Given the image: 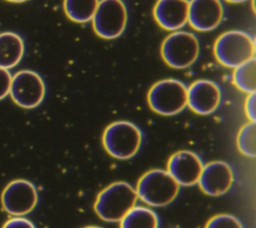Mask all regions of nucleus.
Listing matches in <instances>:
<instances>
[{
    "mask_svg": "<svg viewBox=\"0 0 256 228\" xmlns=\"http://www.w3.org/2000/svg\"><path fill=\"white\" fill-rule=\"evenodd\" d=\"M137 198L136 190L130 184L115 182L98 194L94 209L101 219L118 222L135 207Z\"/></svg>",
    "mask_w": 256,
    "mask_h": 228,
    "instance_id": "nucleus-1",
    "label": "nucleus"
},
{
    "mask_svg": "<svg viewBox=\"0 0 256 228\" xmlns=\"http://www.w3.org/2000/svg\"><path fill=\"white\" fill-rule=\"evenodd\" d=\"M179 184L168 171L153 169L146 172L138 181L137 196L151 206H166L177 196Z\"/></svg>",
    "mask_w": 256,
    "mask_h": 228,
    "instance_id": "nucleus-2",
    "label": "nucleus"
},
{
    "mask_svg": "<svg viewBox=\"0 0 256 228\" xmlns=\"http://www.w3.org/2000/svg\"><path fill=\"white\" fill-rule=\"evenodd\" d=\"M214 54L222 65L236 68L255 57V41L244 31H227L216 40Z\"/></svg>",
    "mask_w": 256,
    "mask_h": 228,
    "instance_id": "nucleus-3",
    "label": "nucleus"
},
{
    "mask_svg": "<svg viewBox=\"0 0 256 228\" xmlns=\"http://www.w3.org/2000/svg\"><path fill=\"white\" fill-rule=\"evenodd\" d=\"M142 133L133 123L117 121L110 124L103 134V145L106 151L117 159H129L139 150Z\"/></svg>",
    "mask_w": 256,
    "mask_h": 228,
    "instance_id": "nucleus-4",
    "label": "nucleus"
},
{
    "mask_svg": "<svg viewBox=\"0 0 256 228\" xmlns=\"http://www.w3.org/2000/svg\"><path fill=\"white\" fill-rule=\"evenodd\" d=\"M148 103L151 109L158 114L175 115L187 105V87L176 79L161 80L149 90Z\"/></svg>",
    "mask_w": 256,
    "mask_h": 228,
    "instance_id": "nucleus-5",
    "label": "nucleus"
},
{
    "mask_svg": "<svg viewBox=\"0 0 256 228\" xmlns=\"http://www.w3.org/2000/svg\"><path fill=\"white\" fill-rule=\"evenodd\" d=\"M199 42L194 34L175 31L168 35L161 45L163 60L171 67L184 69L191 66L198 58Z\"/></svg>",
    "mask_w": 256,
    "mask_h": 228,
    "instance_id": "nucleus-6",
    "label": "nucleus"
},
{
    "mask_svg": "<svg viewBox=\"0 0 256 228\" xmlns=\"http://www.w3.org/2000/svg\"><path fill=\"white\" fill-rule=\"evenodd\" d=\"M127 19V9L122 0H101L92 18L93 28L101 38L115 39L125 30Z\"/></svg>",
    "mask_w": 256,
    "mask_h": 228,
    "instance_id": "nucleus-7",
    "label": "nucleus"
},
{
    "mask_svg": "<svg viewBox=\"0 0 256 228\" xmlns=\"http://www.w3.org/2000/svg\"><path fill=\"white\" fill-rule=\"evenodd\" d=\"M9 94L18 106L32 109L43 101L45 84L41 76L35 71L21 70L12 76Z\"/></svg>",
    "mask_w": 256,
    "mask_h": 228,
    "instance_id": "nucleus-8",
    "label": "nucleus"
},
{
    "mask_svg": "<svg viewBox=\"0 0 256 228\" xmlns=\"http://www.w3.org/2000/svg\"><path fill=\"white\" fill-rule=\"evenodd\" d=\"M37 202L36 187L24 179H17L8 183L1 195L3 209L13 216H23L30 213Z\"/></svg>",
    "mask_w": 256,
    "mask_h": 228,
    "instance_id": "nucleus-9",
    "label": "nucleus"
},
{
    "mask_svg": "<svg viewBox=\"0 0 256 228\" xmlns=\"http://www.w3.org/2000/svg\"><path fill=\"white\" fill-rule=\"evenodd\" d=\"M221 101V91L216 83L206 79L195 81L187 89V105L197 114L214 112Z\"/></svg>",
    "mask_w": 256,
    "mask_h": 228,
    "instance_id": "nucleus-10",
    "label": "nucleus"
},
{
    "mask_svg": "<svg viewBox=\"0 0 256 228\" xmlns=\"http://www.w3.org/2000/svg\"><path fill=\"white\" fill-rule=\"evenodd\" d=\"M198 183L201 190L207 195L220 196L232 186V169L223 161L210 162L203 166Z\"/></svg>",
    "mask_w": 256,
    "mask_h": 228,
    "instance_id": "nucleus-11",
    "label": "nucleus"
},
{
    "mask_svg": "<svg viewBox=\"0 0 256 228\" xmlns=\"http://www.w3.org/2000/svg\"><path fill=\"white\" fill-rule=\"evenodd\" d=\"M202 168L200 157L188 150L176 152L168 161V172L179 185L191 186L197 183Z\"/></svg>",
    "mask_w": 256,
    "mask_h": 228,
    "instance_id": "nucleus-12",
    "label": "nucleus"
},
{
    "mask_svg": "<svg viewBox=\"0 0 256 228\" xmlns=\"http://www.w3.org/2000/svg\"><path fill=\"white\" fill-rule=\"evenodd\" d=\"M223 6L220 0H191L188 21L198 31H211L223 19Z\"/></svg>",
    "mask_w": 256,
    "mask_h": 228,
    "instance_id": "nucleus-13",
    "label": "nucleus"
},
{
    "mask_svg": "<svg viewBox=\"0 0 256 228\" xmlns=\"http://www.w3.org/2000/svg\"><path fill=\"white\" fill-rule=\"evenodd\" d=\"M188 0H158L153 9L157 23L168 31H176L188 22Z\"/></svg>",
    "mask_w": 256,
    "mask_h": 228,
    "instance_id": "nucleus-14",
    "label": "nucleus"
},
{
    "mask_svg": "<svg viewBox=\"0 0 256 228\" xmlns=\"http://www.w3.org/2000/svg\"><path fill=\"white\" fill-rule=\"evenodd\" d=\"M24 55L23 39L14 32L0 33V67L11 69L15 67Z\"/></svg>",
    "mask_w": 256,
    "mask_h": 228,
    "instance_id": "nucleus-15",
    "label": "nucleus"
},
{
    "mask_svg": "<svg viewBox=\"0 0 256 228\" xmlns=\"http://www.w3.org/2000/svg\"><path fill=\"white\" fill-rule=\"evenodd\" d=\"M159 219L146 207H133L120 221V228H158Z\"/></svg>",
    "mask_w": 256,
    "mask_h": 228,
    "instance_id": "nucleus-16",
    "label": "nucleus"
},
{
    "mask_svg": "<svg viewBox=\"0 0 256 228\" xmlns=\"http://www.w3.org/2000/svg\"><path fill=\"white\" fill-rule=\"evenodd\" d=\"M99 0H64V11L69 19L77 23L91 21Z\"/></svg>",
    "mask_w": 256,
    "mask_h": 228,
    "instance_id": "nucleus-17",
    "label": "nucleus"
},
{
    "mask_svg": "<svg viewBox=\"0 0 256 228\" xmlns=\"http://www.w3.org/2000/svg\"><path fill=\"white\" fill-rule=\"evenodd\" d=\"M233 82L238 89L248 94L256 90V59L255 57L239 65L233 72Z\"/></svg>",
    "mask_w": 256,
    "mask_h": 228,
    "instance_id": "nucleus-18",
    "label": "nucleus"
},
{
    "mask_svg": "<svg viewBox=\"0 0 256 228\" xmlns=\"http://www.w3.org/2000/svg\"><path fill=\"white\" fill-rule=\"evenodd\" d=\"M256 124L251 121L245 124L239 131L237 136V145L239 151L249 157L256 155Z\"/></svg>",
    "mask_w": 256,
    "mask_h": 228,
    "instance_id": "nucleus-19",
    "label": "nucleus"
},
{
    "mask_svg": "<svg viewBox=\"0 0 256 228\" xmlns=\"http://www.w3.org/2000/svg\"><path fill=\"white\" fill-rule=\"evenodd\" d=\"M205 228H243L238 218L229 214H220L211 218Z\"/></svg>",
    "mask_w": 256,
    "mask_h": 228,
    "instance_id": "nucleus-20",
    "label": "nucleus"
},
{
    "mask_svg": "<svg viewBox=\"0 0 256 228\" xmlns=\"http://www.w3.org/2000/svg\"><path fill=\"white\" fill-rule=\"evenodd\" d=\"M12 75L8 69L0 67V100L4 99L10 92Z\"/></svg>",
    "mask_w": 256,
    "mask_h": 228,
    "instance_id": "nucleus-21",
    "label": "nucleus"
},
{
    "mask_svg": "<svg viewBox=\"0 0 256 228\" xmlns=\"http://www.w3.org/2000/svg\"><path fill=\"white\" fill-rule=\"evenodd\" d=\"M2 228H35V226L30 220L22 216H14L7 220Z\"/></svg>",
    "mask_w": 256,
    "mask_h": 228,
    "instance_id": "nucleus-22",
    "label": "nucleus"
},
{
    "mask_svg": "<svg viewBox=\"0 0 256 228\" xmlns=\"http://www.w3.org/2000/svg\"><path fill=\"white\" fill-rule=\"evenodd\" d=\"M255 93H250L246 99V103H245V111L247 114V117L255 122L256 119V112H255Z\"/></svg>",
    "mask_w": 256,
    "mask_h": 228,
    "instance_id": "nucleus-23",
    "label": "nucleus"
},
{
    "mask_svg": "<svg viewBox=\"0 0 256 228\" xmlns=\"http://www.w3.org/2000/svg\"><path fill=\"white\" fill-rule=\"evenodd\" d=\"M228 2H231V3H241V2H244L246 0H226Z\"/></svg>",
    "mask_w": 256,
    "mask_h": 228,
    "instance_id": "nucleus-24",
    "label": "nucleus"
},
{
    "mask_svg": "<svg viewBox=\"0 0 256 228\" xmlns=\"http://www.w3.org/2000/svg\"><path fill=\"white\" fill-rule=\"evenodd\" d=\"M7 1L15 2V3H20V2H25V1H27V0H7Z\"/></svg>",
    "mask_w": 256,
    "mask_h": 228,
    "instance_id": "nucleus-25",
    "label": "nucleus"
},
{
    "mask_svg": "<svg viewBox=\"0 0 256 228\" xmlns=\"http://www.w3.org/2000/svg\"><path fill=\"white\" fill-rule=\"evenodd\" d=\"M85 228H101V227H97V226H88V227H85Z\"/></svg>",
    "mask_w": 256,
    "mask_h": 228,
    "instance_id": "nucleus-26",
    "label": "nucleus"
}]
</instances>
